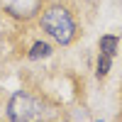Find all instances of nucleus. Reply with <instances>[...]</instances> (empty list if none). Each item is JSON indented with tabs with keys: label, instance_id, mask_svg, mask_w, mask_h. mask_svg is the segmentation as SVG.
I'll return each mask as SVG.
<instances>
[{
	"label": "nucleus",
	"instance_id": "f257e3e1",
	"mask_svg": "<svg viewBox=\"0 0 122 122\" xmlns=\"http://www.w3.org/2000/svg\"><path fill=\"white\" fill-rule=\"evenodd\" d=\"M42 27L59 44H71L73 37H76V22H73V17H71V12L66 7H61V5L49 7L42 15Z\"/></svg>",
	"mask_w": 122,
	"mask_h": 122
},
{
	"label": "nucleus",
	"instance_id": "f03ea898",
	"mask_svg": "<svg viewBox=\"0 0 122 122\" xmlns=\"http://www.w3.org/2000/svg\"><path fill=\"white\" fill-rule=\"evenodd\" d=\"M39 115V105L34 103L27 93H15L7 105V117L10 122H32Z\"/></svg>",
	"mask_w": 122,
	"mask_h": 122
},
{
	"label": "nucleus",
	"instance_id": "7ed1b4c3",
	"mask_svg": "<svg viewBox=\"0 0 122 122\" xmlns=\"http://www.w3.org/2000/svg\"><path fill=\"white\" fill-rule=\"evenodd\" d=\"M39 3H42V0H0V5H3L10 15H15V17L34 15L39 10Z\"/></svg>",
	"mask_w": 122,
	"mask_h": 122
},
{
	"label": "nucleus",
	"instance_id": "20e7f679",
	"mask_svg": "<svg viewBox=\"0 0 122 122\" xmlns=\"http://www.w3.org/2000/svg\"><path fill=\"white\" fill-rule=\"evenodd\" d=\"M117 44H120V39H117V37H112V34L103 37V39H100V54H105V56H115Z\"/></svg>",
	"mask_w": 122,
	"mask_h": 122
},
{
	"label": "nucleus",
	"instance_id": "39448f33",
	"mask_svg": "<svg viewBox=\"0 0 122 122\" xmlns=\"http://www.w3.org/2000/svg\"><path fill=\"white\" fill-rule=\"evenodd\" d=\"M49 54H51V46L44 42H37L32 46V51H29V59H39V56H49Z\"/></svg>",
	"mask_w": 122,
	"mask_h": 122
},
{
	"label": "nucleus",
	"instance_id": "423d86ee",
	"mask_svg": "<svg viewBox=\"0 0 122 122\" xmlns=\"http://www.w3.org/2000/svg\"><path fill=\"white\" fill-rule=\"evenodd\" d=\"M110 64H112V56H105V54H100V59H98V76L103 78V76H107V71H110Z\"/></svg>",
	"mask_w": 122,
	"mask_h": 122
}]
</instances>
